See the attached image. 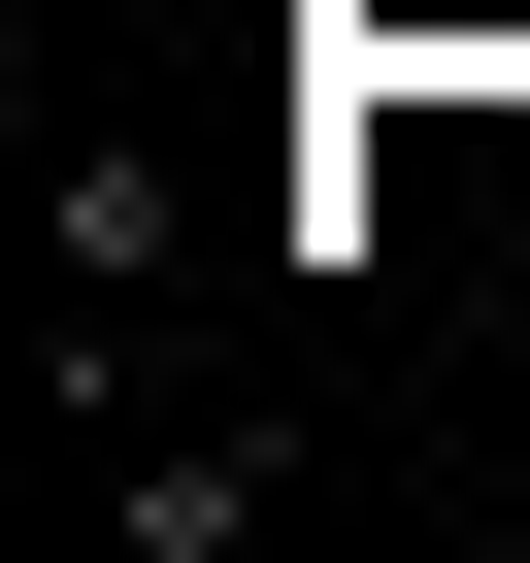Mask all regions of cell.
Returning a JSON list of instances; mask_svg holds the SVG:
<instances>
[{
    "label": "cell",
    "instance_id": "cell-1",
    "mask_svg": "<svg viewBox=\"0 0 530 563\" xmlns=\"http://www.w3.org/2000/svg\"><path fill=\"white\" fill-rule=\"evenodd\" d=\"M100 497H133V563H232V530H265V431H199V398H133V464H100Z\"/></svg>",
    "mask_w": 530,
    "mask_h": 563
}]
</instances>
